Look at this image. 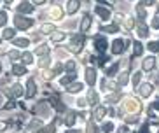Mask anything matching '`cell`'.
Here are the masks:
<instances>
[{"label":"cell","instance_id":"obj_38","mask_svg":"<svg viewBox=\"0 0 159 133\" xmlns=\"http://www.w3.org/2000/svg\"><path fill=\"white\" fill-rule=\"evenodd\" d=\"M147 48H149L150 51H154V53H159V40H157V42H150Z\"/></svg>","mask_w":159,"mask_h":133},{"label":"cell","instance_id":"obj_18","mask_svg":"<svg viewBox=\"0 0 159 133\" xmlns=\"http://www.w3.org/2000/svg\"><path fill=\"white\" fill-rule=\"evenodd\" d=\"M51 16L52 18H56V19H61L63 18V9H61L60 5H54V7L51 9Z\"/></svg>","mask_w":159,"mask_h":133},{"label":"cell","instance_id":"obj_6","mask_svg":"<svg viewBox=\"0 0 159 133\" xmlns=\"http://www.w3.org/2000/svg\"><path fill=\"white\" fill-rule=\"evenodd\" d=\"M79 7H80L79 0H68V2H66V14H68V16L75 14Z\"/></svg>","mask_w":159,"mask_h":133},{"label":"cell","instance_id":"obj_25","mask_svg":"<svg viewBox=\"0 0 159 133\" xmlns=\"http://www.w3.org/2000/svg\"><path fill=\"white\" fill-rule=\"evenodd\" d=\"M105 114H107V109L105 107H96V110H94V117L96 119H103Z\"/></svg>","mask_w":159,"mask_h":133},{"label":"cell","instance_id":"obj_24","mask_svg":"<svg viewBox=\"0 0 159 133\" xmlns=\"http://www.w3.org/2000/svg\"><path fill=\"white\" fill-rule=\"evenodd\" d=\"M88 102H89L91 105H96V103H98V95H96L93 89L88 93Z\"/></svg>","mask_w":159,"mask_h":133},{"label":"cell","instance_id":"obj_31","mask_svg":"<svg viewBox=\"0 0 159 133\" xmlns=\"http://www.w3.org/2000/svg\"><path fill=\"white\" fill-rule=\"evenodd\" d=\"M88 133H100V130L96 128V124L93 123V121H89L88 123V130H86Z\"/></svg>","mask_w":159,"mask_h":133},{"label":"cell","instance_id":"obj_37","mask_svg":"<svg viewBox=\"0 0 159 133\" xmlns=\"http://www.w3.org/2000/svg\"><path fill=\"white\" fill-rule=\"evenodd\" d=\"M119 98H121V95H119V93H114V95L107 96V102H110V103H116Z\"/></svg>","mask_w":159,"mask_h":133},{"label":"cell","instance_id":"obj_7","mask_svg":"<svg viewBox=\"0 0 159 133\" xmlns=\"http://www.w3.org/2000/svg\"><path fill=\"white\" fill-rule=\"evenodd\" d=\"M86 81H88L89 86H94V82H96V70L93 66L86 68Z\"/></svg>","mask_w":159,"mask_h":133},{"label":"cell","instance_id":"obj_55","mask_svg":"<svg viewBox=\"0 0 159 133\" xmlns=\"http://www.w3.org/2000/svg\"><path fill=\"white\" fill-rule=\"evenodd\" d=\"M4 2H5V4H7V5H11V4H12V2H14V0H4Z\"/></svg>","mask_w":159,"mask_h":133},{"label":"cell","instance_id":"obj_28","mask_svg":"<svg viewBox=\"0 0 159 133\" xmlns=\"http://www.w3.org/2000/svg\"><path fill=\"white\" fill-rule=\"evenodd\" d=\"M28 44H30L28 39H16L14 40V46H18V48H26Z\"/></svg>","mask_w":159,"mask_h":133},{"label":"cell","instance_id":"obj_33","mask_svg":"<svg viewBox=\"0 0 159 133\" xmlns=\"http://www.w3.org/2000/svg\"><path fill=\"white\" fill-rule=\"evenodd\" d=\"M117 68H119V65H117V63H114L112 66H108V68H107V76H108V77L114 76V74L117 72Z\"/></svg>","mask_w":159,"mask_h":133},{"label":"cell","instance_id":"obj_20","mask_svg":"<svg viewBox=\"0 0 159 133\" xmlns=\"http://www.w3.org/2000/svg\"><path fill=\"white\" fill-rule=\"evenodd\" d=\"M136 33H138V37H147V35H149V28H147V26H145V25H138V26H136Z\"/></svg>","mask_w":159,"mask_h":133},{"label":"cell","instance_id":"obj_19","mask_svg":"<svg viewBox=\"0 0 159 133\" xmlns=\"http://www.w3.org/2000/svg\"><path fill=\"white\" fill-rule=\"evenodd\" d=\"M11 91H12V95H14V96H21V95H25V89H23V86H21V84H12Z\"/></svg>","mask_w":159,"mask_h":133},{"label":"cell","instance_id":"obj_5","mask_svg":"<svg viewBox=\"0 0 159 133\" xmlns=\"http://www.w3.org/2000/svg\"><path fill=\"white\" fill-rule=\"evenodd\" d=\"M124 44H126V42H124L122 39H116V40L112 42V53H114V54H121V53L124 51V48H126Z\"/></svg>","mask_w":159,"mask_h":133},{"label":"cell","instance_id":"obj_1","mask_svg":"<svg viewBox=\"0 0 159 133\" xmlns=\"http://www.w3.org/2000/svg\"><path fill=\"white\" fill-rule=\"evenodd\" d=\"M84 48V37L82 35H74L70 40V46H68V51L70 53H80Z\"/></svg>","mask_w":159,"mask_h":133},{"label":"cell","instance_id":"obj_16","mask_svg":"<svg viewBox=\"0 0 159 133\" xmlns=\"http://www.w3.org/2000/svg\"><path fill=\"white\" fill-rule=\"evenodd\" d=\"M65 37H66L65 32H52L51 33V42H61Z\"/></svg>","mask_w":159,"mask_h":133},{"label":"cell","instance_id":"obj_43","mask_svg":"<svg viewBox=\"0 0 159 133\" xmlns=\"http://www.w3.org/2000/svg\"><path fill=\"white\" fill-rule=\"evenodd\" d=\"M9 58H11V60H18V58H21V54H19L18 51H11L9 53Z\"/></svg>","mask_w":159,"mask_h":133},{"label":"cell","instance_id":"obj_15","mask_svg":"<svg viewBox=\"0 0 159 133\" xmlns=\"http://www.w3.org/2000/svg\"><path fill=\"white\" fill-rule=\"evenodd\" d=\"M74 79H75V74H74V72H70V74H66V76L61 77V79H60V84H61V86H68L72 81H74Z\"/></svg>","mask_w":159,"mask_h":133},{"label":"cell","instance_id":"obj_51","mask_svg":"<svg viewBox=\"0 0 159 133\" xmlns=\"http://www.w3.org/2000/svg\"><path fill=\"white\" fill-rule=\"evenodd\" d=\"M33 4H39V5H42V4H46V0H33Z\"/></svg>","mask_w":159,"mask_h":133},{"label":"cell","instance_id":"obj_26","mask_svg":"<svg viewBox=\"0 0 159 133\" xmlns=\"http://www.w3.org/2000/svg\"><path fill=\"white\" fill-rule=\"evenodd\" d=\"M74 123H75V114L74 112H68L65 117V124L66 126H74Z\"/></svg>","mask_w":159,"mask_h":133},{"label":"cell","instance_id":"obj_35","mask_svg":"<svg viewBox=\"0 0 159 133\" xmlns=\"http://www.w3.org/2000/svg\"><path fill=\"white\" fill-rule=\"evenodd\" d=\"M5 23H7V12L0 11V26H5Z\"/></svg>","mask_w":159,"mask_h":133},{"label":"cell","instance_id":"obj_39","mask_svg":"<svg viewBox=\"0 0 159 133\" xmlns=\"http://www.w3.org/2000/svg\"><path fill=\"white\" fill-rule=\"evenodd\" d=\"M126 82H128V74H126V72H122L121 76H119V84H122V86H124Z\"/></svg>","mask_w":159,"mask_h":133},{"label":"cell","instance_id":"obj_54","mask_svg":"<svg viewBox=\"0 0 159 133\" xmlns=\"http://www.w3.org/2000/svg\"><path fill=\"white\" fill-rule=\"evenodd\" d=\"M65 133H80V130H70V131H65Z\"/></svg>","mask_w":159,"mask_h":133},{"label":"cell","instance_id":"obj_40","mask_svg":"<svg viewBox=\"0 0 159 133\" xmlns=\"http://www.w3.org/2000/svg\"><path fill=\"white\" fill-rule=\"evenodd\" d=\"M47 65H49V58H47V56H44L42 60L39 62V66H40V68H46Z\"/></svg>","mask_w":159,"mask_h":133},{"label":"cell","instance_id":"obj_50","mask_svg":"<svg viewBox=\"0 0 159 133\" xmlns=\"http://www.w3.org/2000/svg\"><path fill=\"white\" fill-rule=\"evenodd\" d=\"M126 121H128V123H136V121H138V116H136V117H135V116H131V117L126 119Z\"/></svg>","mask_w":159,"mask_h":133},{"label":"cell","instance_id":"obj_23","mask_svg":"<svg viewBox=\"0 0 159 133\" xmlns=\"http://www.w3.org/2000/svg\"><path fill=\"white\" fill-rule=\"evenodd\" d=\"M21 60H23L25 65H30V63H33V54L26 51V53H23V54H21Z\"/></svg>","mask_w":159,"mask_h":133},{"label":"cell","instance_id":"obj_47","mask_svg":"<svg viewBox=\"0 0 159 133\" xmlns=\"http://www.w3.org/2000/svg\"><path fill=\"white\" fill-rule=\"evenodd\" d=\"M152 28H159V16H156L152 19Z\"/></svg>","mask_w":159,"mask_h":133},{"label":"cell","instance_id":"obj_27","mask_svg":"<svg viewBox=\"0 0 159 133\" xmlns=\"http://www.w3.org/2000/svg\"><path fill=\"white\" fill-rule=\"evenodd\" d=\"M14 30H12V28H5L4 30V33H2V37H4L5 39V40H11V39H12V37H14Z\"/></svg>","mask_w":159,"mask_h":133},{"label":"cell","instance_id":"obj_17","mask_svg":"<svg viewBox=\"0 0 159 133\" xmlns=\"http://www.w3.org/2000/svg\"><path fill=\"white\" fill-rule=\"evenodd\" d=\"M47 53H49V46H47V44H40V46L35 48V54H39V56H44Z\"/></svg>","mask_w":159,"mask_h":133},{"label":"cell","instance_id":"obj_41","mask_svg":"<svg viewBox=\"0 0 159 133\" xmlns=\"http://www.w3.org/2000/svg\"><path fill=\"white\" fill-rule=\"evenodd\" d=\"M133 49H135V54H136V56H138V54H142V51H143V48H142L140 42H135V48H133Z\"/></svg>","mask_w":159,"mask_h":133},{"label":"cell","instance_id":"obj_36","mask_svg":"<svg viewBox=\"0 0 159 133\" xmlns=\"http://www.w3.org/2000/svg\"><path fill=\"white\" fill-rule=\"evenodd\" d=\"M140 5H143V7H154L156 0H140Z\"/></svg>","mask_w":159,"mask_h":133},{"label":"cell","instance_id":"obj_10","mask_svg":"<svg viewBox=\"0 0 159 133\" xmlns=\"http://www.w3.org/2000/svg\"><path fill=\"white\" fill-rule=\"evenodd\" d=\"M32 11H33V7L28 4V2H25V0H23V4L18 5V12H19V14H23V12H25V14H30Z\"/></svg>","mask_w":159,"mask_h":133},{"label":"cell","instance_id":"obj_2","mask_svg":"<svg viewBox=\"0 0 159 133\" xmlns=\"http://www.w3.org/2000/svg\"><path fill=\"white\" fill-rule=\"evenodd\" d=\"M14 25L18 30H28L30 26L33 25V21L30 18H23L21 14H16L14 16Z\"/></svg>","mask_w":159,"mask_h":133},{"label":"cell","instance_id":"obj_13","mask_svg":"<svg viewBox=\"0 0 159 133\" xmlns=\"http://www.w3.org/2000/svg\"><path fill=\"white\" fill-rule=\"evenodd\" d=\"M154 65H156V58H152V56H149V58H145L143 60V70H152L154 68Z\"/></svg>","mask_w":159,"mask_h":133},{"label":"cell","instance_id":"obj_14","mask_svg":"<svg viewBox=\"0 0 159 133\" xmlns=\"http://www.w3.org/2000/svg\"><path fill=\"white\" fill-rule=\"evenodd\" d=\"M94 48L98 49L100 53H103L105 49H107V42H105V39L103 37H98L96 40H94Z\"/></svg>","mask_w":159,"mask_h":133},{"label":"cell","instance_id":"obj_53","mask_svg":"<svg viewBox=\"0 0 159 133\" xmlns=\"http://www.w3.org/2000/svg\"><path fill=\"white\" fill-rule=\"evenodd\" d=\"M152 107H154V109H157V110H159V102H154V103H152Z\"/></svg>","mask_w":159,"mask_h":133},{"label":"cell","instance_id":"obj_42","mask_svg":"<svg viewBox=\"0 0 159 133\" xmlns=\"http://www.w3.org/2000/svg\"><path fill=\"white\" fill-rule=\"evenodd\" d=\"M124 26H126V28H133V26H135V19H133V18H128L126 21H124Z\"/></svg>","mask_w":159,"mask_h":133},{"label":"cell","instance_id":"obj_9","mask_svg":"<svg viewBox=\"0 0 159 133\" xmlns=\"http://www.w3.org/2000/svg\"><path fill=\"white\" fill-rule=\"evenodd\" d=\"M94 12H96L102 19H108V18H110V11L105 9V7H102V5H96V7H94Z\"/></svg>","mask_w":159,"mask_h":133},{"label":"cell","instance_id":"obj_11","mask_svg":"<svg viewBox=\"0 0 159 133\" xmlns=\"http://www.w3.org/2000/svg\"><path fill=\"white\" fill-rule=\"evenodd\" d=\"M152 91H154V86L149 84V82L140 86V95L142 96H150V93H152Z\"/></svg>","mask_w":159,"mask_h":133},{"label":"cell","instance_id":"obj_21","mask_svg":"<svg viewBox=\"0 0 159 133\" xmlns=\"http://www.w3.org/2000/svg\"><path fill=\"white\" fill-rule=\"evenodd\" d=\"M40 32L47 35V33L56 32V28H54V25H52V23H46V25H42V26H40Z\"/></svg>","mask_w":159,"mask_h":133},{"label":"cell","instance_id":"obj_22","mask_svg":"<svg viewBox=\"0 0 159 133\" xmlns=\"http://www.w3.org/2000/svg\"><path fill=\"white\" fill-rule=\"evenodd\" d=\"M12 74H14V76H25V74H26V68L21 66V65H12Z\"/></svg>","mask_w":159,"mask_h":133},{"label":"cell","instance_id":"obj_49","mask_svg":"<svg viewBox=\"0 0 159 133\" xmlns=\"http://www.w3.org/2000/svg\"><path fill=\"white\" fill-rule=\"evenodd\" d=\"M86 103H88V100H84V98L77 100V105H79V107H86Z\"/></svg>","mask_w":159,"mask_h":133},{"label":"cell","instance_id":"obj_3","mask_svg":"<svg viewBox=\"0 0 159 133\" xmlns=\"http://www.w3.org/2000/svg\"><path fill=\"white\" fill-rule=\"evenodd\" d=\"M124 110L126 112H138L140 110V102H136V100H126V103H124Z\"/></svg>","mask_w":159,"mask_h":133},{"label":"cell","instance_id":"obj_46","mask_svg":"<svg viewBox=\"0 0 159 133\" xmlns=\"http://www.w3.org/2000/svg\"><path fill=\"white\" fill-rule=\"evenodd\" d=\"M65 68H66V70H74V68H75V63L74 62H66V65H65Z\"/></svg>","mask_w":159,"mask_h":133},{"label":"cell","instance_id":"obj_8","mask_svg":"<svg viewBox=\"0 0 159 133\" xmlns=\"http://www.w3.org/2000/svg\"><path fill=\"white\" fill-rule=\"evenodd\" d=\"M91 23H93V19H91V16L89 14H86L84 18L80 19V32L84 33V32H88L89 30V26H91Z\"/></svg>","mask_w":159,"mask_h":133},{"label":"cell","instance_id":"obj_57","mask_svg":"<svg viewBox=\"0 0 159 133\" xmlns=\"http://www.w3.org/2000/svg\"><path fill=\"white\" fill-rule=\"evenodd\" d=\"M0 72H2V63H0Z\"/></svg>","mask_w":159,"mask_h":133},{"label":"cell","instance_id":"obj_30","mask_svg":"<svg viewBox=\"0 0 159 133\" xmlns=\"http://www.w3.org/2000/svg\"><path fill=\"white\" fill-rule=\"evenodd\" d=\"M54 131H56L54 124H49V126H46V128H42V130H37L35 133H54Z\"/></svg>","mask_w":159,"mask_h":133},{"label":"cell","instance_id":"obj_56","mask_svg":"<svg viewBox=\"0 0 159 133\" xmlns=\"http://www.w3.org/2000/svg\"><path fill=\"white\" fill-rule=\"evenodd\" d=\"M98 4H105V0H98Z\"/></svg>","mask_w":159,"mask_h":133},{"label":"cell","instance_id":"obj_4","mask_svg":"<svg viewBox=\"0 0 159 133\" xmlns=\"http://www.w3.org/2000/svg\"><path fill=\"white\" fill-rule=\"evenodd\" d=\"M35 93H37L35 81H33V79H28V82H26V91H25V96H26V98H33V96H35Z\"/></svg>","mask_w":159,"mask_h":133},{"label":"cell","instance_id":"obj_34","mask_svg":"<svg viewBox=\"0 0 159 133\" xmlns=\"http://www.w3.org/2000/svg\"><path fill=\"white\" fill-rule=\"evenodd\" d=\"M103 131H105V133H112L114 131V123H110V121L105 123V124H103Z\"/></svg>","mask_w":159,"mask_h":133},{"label":"cell","instance_id":"obj_48","mask_svg":"<svg viewBox=\"0 0 159 133\" xmlns=\"http://www.w3.org/2000/svg\"><path fill=\"white\" fill-rule=\"evenodd\" d=\"M7 130V121H0V133Z\"/></svg>","mask_w":159,"mask_h":133},{"label":"cell","instance_id":"obj_12","mask_svg":"<svg viewBox=\"0 0 159 133\" xmlns=\"http://www.w3.org/2000/svg\"><path fill=\"white\" fill-rule=\"evenodd\" d=\"M82 88L84 86L80 84V82H70V84L66 86V91L68 93H79V91H82Z\"/></svg>","mask_w":159,"mask_h":133},{"label":"cell","instance_id":"obj_44","mask_svg":"<svg viewBox=\"0 0 159 133\" xmlns=\"http://www.w3.org/2000/svg\"><path fill=\"white\" fill-rule=\"evenodd\" d=\"M140 77H142V74H138V72H136L135 76H133V84H135V88H136V84L140 82Z\"/></svg>","mask_w":159,"mask_h":133},{"label":"cell","instance_id":"obj_45","mask_svg":"<svg viewBox=\"0 0 159 133\" xmlns=\"http://www.w3.org/2000/svg\"><path fill=\"white\" fill-rule=\"evenodd\" d=\"M61 68H63V65H60V63H58V65L54 66V70H52V76H58V74L61 72Z\"/></svg>","mask_w":159,"mask_h":133},{"label":"cell","instance_id":"obj_32","mask_svg":"<svg viewBox=\"0 0 159 133\" xmlns=\"http://www.w3.org/2000/svg\"><path fill=\"white\" fill-rule=\"evenodd\" d=\"M136 14L140 16V19H145V18H147V12H145L143 5H136Z\"/></svg>","mask_w":159,"mask_h":133},{"label":"cell","instance_id":"obj_52","mask_svg":"<svg viewBox=\"0 0 159 133\" xmlns=\"http://www.w3.org/2000/svg\"><path fill=\"white\" fill-rule=\"evenodd\" d=\"M140 133H149V128H147V126H143V128L140 130Z\"/></svg>","mask_w":159,"mask_h":133},{"label":"cell","instance_id":"obj_29","mask_svg":"<svg viewBox=\"0 0 159 133\" xmlns=\"http://www.w3.org/2000/svg\"><path fill=\"white\" fill-rule=\"evenodd\" d=\"M102 32L116 33V32H119V28H117V25H108V26H102Z\"/></svg>","mask_w":159,"mask_h":133}]
</instances>
